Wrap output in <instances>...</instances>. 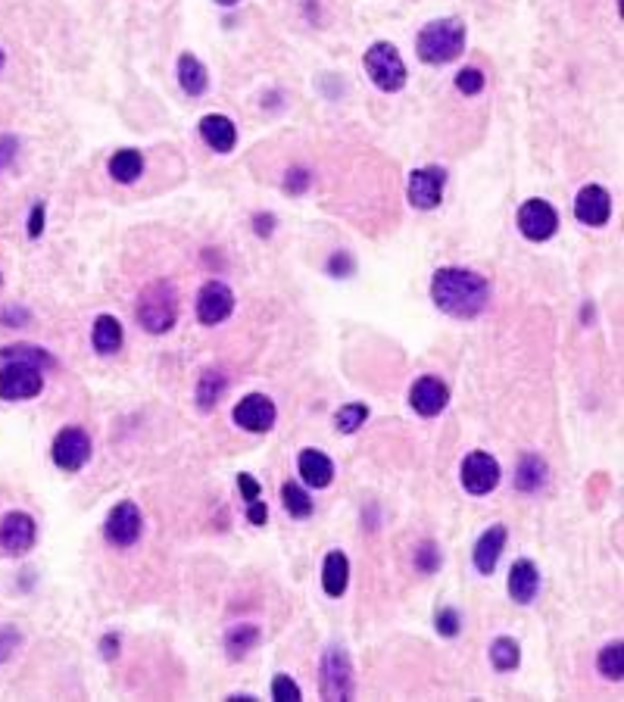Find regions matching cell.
Masks as SVG:
<instances>
[{
	"label": "cell",
	"mask_w": 624,
	"mask_h": 702,
	"mask_svg": "<svg viewBox=\"0 0 624 702\" xmlns=\"http://www.w3.org/2000/svg\"><path fill=\"white\" fill-rule=\"evenodd\" d=\"M431 300L440 312H447L453 319H478L490 306V284L472 269L444 266L431 278Z\"/></svg>",
	"instance_id": "cell-1"
},
{
	"label": "cell",
	"mask_w": 624,
	"mask_h": 702,
	"mask_svg": "<svg viewBox=\"0 0 624 702\" xmlns=\"http://www.w3.org/2000/svg\"><path fill=\"white\" fill-rule=\"evenodd\" d=\"M465 50V25L462 19H434L415 38V54L428 66L453 63Z\"/></svg>",
	"instance_id": "cell-2"
},
{
	"label": "cell",
	"mask_w": 624,
	"mask_h": 702,
	"mask_svg": "<svg viewBox=\"0 0 624 702\" xmlns=\"http://www.w3.org/2000/svg\"><path fill=\"white\" fill-rule=\"evenodd\" d=\"M135 316L147 334H166L178 322V291L172 281H153L141 291Z\"/></svg>",
	"instance_id": "cell-3"
},
{
	"label": "cell",
	"mask_w": 624,
	"mask_h": 702,
	"mask_svg": "<svg viewBox=\"0 0 624 702\" xmlns=\"http://www.w3.org/2000/svg\"><path fill=\"white\" fill-rule=\"evenodd\" d=\"M362 66H366L369 78L375 82V88H381L384 94H397L406 85V63L400 57V50L390 41H375L366 57H362Z\"/></svg>",
	"instance_id": "cell-4"
},
{
	"label": "cell",
	"mask_w": 624,
	"mask_h": 702,
	"mask_svg": "<svg viewBox=\"0 0 624 702\" xmlns=\"http://www.w3.org/2000/svg\"><path fill=\"white\" fill-rule=\"evenodd\" d=\"M319 671H322L319 687H322L325 699H331V702L353 699V662H350L344 646H328Z\"/></svg>",
	"instance_id": "cell-5"
},
{
	"label": "cell",
	"mask_w": 624,
	"mask_h": 702,
	"mask_svg": "<svg viewBox=\"0 0 624 702\" xmlns=\"http://www.w3.org/2000/svg\"><path fill=\"white\" fill-rule=\"evenodd\" d=\"M44 390V372L38 366L19 359H7L4 369H0V397L19 403V400H32Z\"/></svg>",
	"instance_id": "cell-6"
},
{
	"label": "cell",
	"mask_w": 624,
	"mask_h": 702,
	"mask_svg": "<svg viewBox=\"0 0 624 702\" xmlns=\"http://www.w3.org/2000/svg\"><path fill=\"white\" fill-rule=\"evenodd\" d=\"M38 540V525L29 512H7L0 518V556L16 559L25 556Z\"/></svg>",
	"instance_id": "cell-7"
},
{
	"label": "cell",
	"mask_w": 624,
	"mask_h": 702,
	"mask_svg": "<svg viewBox=\"0 0 624 702\" xmlns=\"http://www.w3.org/2000/svg\"><path fill=\"white\" fill-rule=\"evenodd\" d=\"M141 531H144V515L132 500L116 503L107 515V522H103V537H107L110 546H119V550L135 546Z\"/></svg>",
	"instance_id": "cell-8"
},
{
	"label": "cell",
	"mask_w": 624,
	"mask_h": 702,
	"mask_svg": "<svg viewBox=\"0 0 624 702\" xmlns=\"http://www.w3.org/2000/svg\"><path fill=\"white\" fill-rule=\"evenodd\" d=\"M444 188H447V172L440 166H425V169L409 172L406 194L415 210H437L440 200H444Z\"/></svg>",
	"instance_id": "cell-9"
},
{
	"label": "cell",
	"mask_w": 624,
	"mask_h": 702,
	"mask_svg": "<svg viewBox=\"0 0 624 702\" xmlns=\"http://www.w3.org/2000/svg\"><path fill=\"white\" fill-rule=\"evenodd\" d=\"M518 231H522L528 241H537V244L550 241L559 231V213L546 200L531 197L518 206Z\"/></svg>",
	"instance_id": "cell-10"
},
{
	"label": "cell",
	"mask_w": 624,
	"mask_h": 702,
	"mask_svg": "<svg viewBox=\"0 0 624 702\" xmlns=\"http://www.w3.org/2000/svg\"><path fill=\"white\" fill-rule=\"evenodd\" d=\"M91 437L82 431V428H63L57 437H54V465L60 472H82L91 459Z\"/></svg>",
	"instance_id": "cell-11"
},
{
	"label": "cell",
	"mask_w": 624,
	"mask_h": 702,
	"mask_svg": "<svg viewBox=\"0 0 624 702\" xmlns=\"http://www.w3.org/2000/svg\"><path fill=\"white\" fill-rule=\"evenodd\" d=\"M462 487L472 493V497H487V493L500 484V462L484 450L468 453L462 462Z\"/></svg>",
	"instance_id": "cell-12"
},
{
	"label": "cell",
	"mask_w": 624,
	"mask_h": 702,
	"mask_svg": "<svg viewBox=\"0 0 624 702\" xmlns=\"http://www.w3.org/2000/svg\"><path fill=\"white\" fill-rule=\"evenodd\" d=\"M231 419H234V425L250 431V434H266L275 428L278 409L266 394H247L238 406H234Z\"/></svg>",
	"instance_id": "cell-13"
},
{
	"label": "cell",
	"mask_w": 624,
	"mask_h": 702,
	"mask_svg": "<svg viewBox=\"0 0 624 702\" xmlns=\"http://www.w3.org/2000/svg\"><path fill=\"white\" fill-rule=\"evenodd\" d=\"M234 312V291L225 281H206L197 291V319L203 325H222Z\"/></svg>",
	"instance_id": "cell-14"
},
{
	"label": "cell",
	"mask_w": 624,
	"mask_h": 702,
	"mask_svg": "<svg viewBox=\"0 0 624 702\" xmlns=\"http://www.w3.org/2000/svg\"><path fill=\"white\" fill-rule=\"evenodd\" d=\"M447 403H450V387L440 381L437 375H425V378H419L412 384V390H409V406L419 412V415H425V419H434V415H440L447 409Z\"/></svg>",
	"instance_id": "cell-15"
},
{
	"label": "cell",
	"mask_w": 624,
	"mask_h": 702,
	"mask_svg": "<svg viewBox=\"0 0 624 702\" xmlns=\"http://www.w3.org/2000/svg\"><path fill=\"white\" fill-rule=\"evenodd\" d=\"M612 216V194L603 185H587L575 197V219L590 228H603Z\"/></svg>",
	"instance_id": "cell-16"
},
{
	"label": "cell",
	"mask_w": 624,
	"mask_h": 702,
	"mask_svg": "<svg viewBox=\"0 0 624 702\" xmlns=\"http://www.w3.org/2000/svg\"><path fill=\"white\" fill-rule=\"evenodd\" d=\"M506 528L503 525H490L478 543H475V550H472V559H475V568L481 571V575H493V568H497L503 550H506Z\"/></svg>",
	"instance_id": "cell-17"
},
{
	"label": "cell",
	"mask_w": 624,
	"mask_h": 702,
	"mask_svg": "<svg viewBox=\"0 0 624 702\" xmlns=\"http://www.w3.org/2000/svg\"><path fill=\"white\" fill-rule=\"evenodd\" d=\"M200 138L216 153H231L234 144H238V125L222 113H210L200 119Z\"/></svg>",
	"instance_id": "cell-18"
},
{
	"label": "cell",
	"mask_w": 624,
	"mask_h": 702,
	"mask_svg": "<svg viewBox=\"0 0 624 702\" xmlns=\"http://www.w3.org/2000/svg\"><path fill=\"white\" fill-rule=\"evenodd\" d=\"M540 590V571L531 559H518L509 571V596L518 606L534 603V596Z\"/></svg>",
	"instance_id": "cell-19"
},
{
	"label": "cell",
	"mask_w": 624,
	"mask_h": 702,
	"mask_svg": "<svg viewBox=\"0 0 624 702\" xmlns=\"http://www.w3.org/2000/svg\"><path fill=\"white\" fill-rule=\"evenodd\" d=\"M297 472L309 487L322 490L334 481V462L322 450H303L297 459Z\"/></svg>",
	"instance_id": "cell-20"
},
{
	"label": "cell",
	"mask_w": 624,
	"mask_h": 702,
	"mask_svg": "<svg viewBox=\"0 0 624 702\" xmlns=\"http://www.w3.org/2000/svg\"><path fill=\"white\" fill-rule=\"evenodd\" d=\"M228 390V375L222 369H203V375L197 378L194 387V400L200 412H213L219 406V400L225 397Z\"/></svg>",
	"instance_id": "cell-21"
},
{
	"label": "cell",
	"mask_w": 624,
	"mask_h": 702,
	"mask_svg": "<svg viewBox=\"0 0 624 702\" xmlns=\"http://www.w3.org/2000/svg\"><path fill=\"white\" fill-rule=\"evenodd\" d=\"M347 584H350V559L341 550H331L322 565V590L337 600V596L347 593Z\"/></svg>",
	"instance_id": "cell-22"
},
{
	"label": "cell",
	"mask_w": 624,
	"mask_h": 702,
	"mask_svg": "<svg viewBox=\"0 0 624 702\" xmlns=\"http://www.w3.org/2000/svg\"><path fill=\"white\" fill-rule=\"evenodd\" d=\"M91 341H94V350H97L100 356H113V353H119V347H122V341H125L122 322H119L116 316H107V312H103V316H97V319H94Z\"/></svg>",
	"instance_id": "cell-23"
},
{
	"label": "cell",
	"mask_w": 624,
	"mask_h": 702,
	"mask_svg": "<svg viewBox=\"0 0 624 702\" xmlns=\"http://www.w3.org/2000/svg\"><path fill=\"white\" fill-rule=\"evenodd\" d=\"M178 85L185 94L200 97L210 88V75H206V66L194 57V54H181L178 57Z\"/></svg>",
	"instance_id": "cell-24"
},
{
	"label": "cell",
	"mask_w": 624,
	"mask_h": 702,
	"mask_svg": "<svg viewBox=\"0 0 624 702\" xmlns=\"http://www.w3.org/2000/svg\"><path fill=\"white\" fill-rule=\"evenodd\" d=\"M110 175L119 181V185H135V181L144 175V156L132 147H122L110 156Z\"/></svg>",
	"instance_id": "cell-25"
},
{
	"label": "cell",
	"mask_w": 624,
	"mask_h": 702,
	"mask_svg": "<svg viewBox=\"0 0 624 702\" xmlns=\"http://www.w3.org/2000/svg\"><path fill=\"white\" fill-rule=\"evenodd\" d=\"M256 643H259V628L256 624H250V621H244V624H234V628L225 634V649H228V659H244L250 649H256Z\"/></svg>",
	"instance_id": "cell-26"
},
{
	"label": "cell",
	"mask_w": 624,
	"mask_h": 702,
	"mask_svg": "<svg viewBox=\"0 0 624 702\" xmlns=\"http://www.w3.org/2000/svg\"><path fill=\"white\" fill-rule=\"evenodd\" d=\"M546 484V462L540 456H525L515 468V487L522 493H537Z\"/></svg>",
	"instance_id": "cell-27"
},
{
	"label": "cell",
	"mask_w": 624,
	"mask_h": 702,
	"mask_svg": "<svg viewBox=\"0 0 624 702\" xmlns=\"http://www.w3.org/2000/svg\"><path fill=\"white\" fill-rule=\"evenodd\" d=\"M0 359H19V362H29V366H38L41 372H47V369H54L57 366V359L50 356L47 350H41V347H32V344H16V347H4L0 350Z\"/></svg>",
	"instance_id": "cell-28"
},
{
	"label": "cell",
	"mask_w": 624,
	"mask_h": 702,
	"mask_svg": "<svg viewBox=\"0 0 624 702\" xmlns=\"http://www.w3.org/2000/svg\"><path fill=\"white\" fill-rule=\"evenodd\" d=\"M596 668L606 681H621L624 678V643L615 640V643H606L600 649V659H596Z\"/></svg>",
	"instance_id": "cell-29"
},
{
	"label": "cell",
	"mask_w": 624,
	"mask_h": 702,
	"mask_svg": "<svg viewBox=\"0 0 624 702\" xmlns=\"http://www.w3.org/2000/svg\"><path fill=\"white\" fill-rule=\"evenodd\" d=\"M490 662L497 671H515L518 662H522V649L512 637H497L490 643Z\"/></svg>",
	"instance_id": "cell-30"
},
{
	"label": "cell",
	"mask_w": 624,
	"mask_h": 702,
	"mask_svg": "<svg viewBox=\"0 0 624 702\" xmlns=\"http://www.w3.org/2000/svg\"><path fill=\"white\" fill-rule=\"evenodd\" d=\"M281 503H284V512H288L291 518H309L312 515V500H309V493L300 487V484H294V481H288V484H281Z\"/></svg>",
	"instance_id": "cell-31"
},
{
	"label": "cell",
	"mask_w": 624,
	"mask_h": 702,
	"mask_svg": "<svg viewBox=\"0 0 624 702\" xmlns=\"http://www.w3.org/2000/svg\"><path fill=\"white\" fill-rule=\"evenodd\" d=\"M369 419V406L366 403H347L334 412V428L341 434H356Z\"/></svg>",
	"instance_id": "cell-32"
},
{
	"label": "cell",
	"mask_w": 624,
	"mask_h": 702,
	"mask_svg": "<svg viewBox=\"0 0 624 702\" xmlns=\"http://www.w3.org/2000/svg\"><path fill=\"white\" fill-rule=\"evenodd\" d=\"M412 562H415V568L422 571V575H434V571L440 568V546L434 543V540H422L419 546H415V556H412Z\"/></svg>",
	"instance_id": "cell-33"
},
{
	"label": "cell",
	"mask_w": 624,
	"mask_h": 702,
	"mask_svg": "<svg viewBox=\"0 0 624 702\" xmlns=\"http://www.w3.org/2000/svg\"><path fill=\"white\" fill-rule=\"evenodd\" d=\"M484 85H487V75L481 69H475V66H465V69L456 72V91H462L465 97L481 94Z\"/></svg>",
	"instance_id": "cell-34"
},
{
	"label": "cell",
	"mask_w": 624,
	"mask_h": 702,
	"mask_svg": "<svg viewBox=\"0 0 624 702\" xmlns=\"http://www.w3.org/2000/svg\"><path fill=\"white\" fill-rule=\"evenodd\" d=\"M434 628H437V634L440 637H456L459 631H462V618H459V612L456 609H440L437 615H434Z\"/></svg>",
	"instance_id": "cell-35"
},
{
	"label": "cell",
	"mask_w": 624,
	"mask_h": 702,
	"mask_svg": "<svg viewBox=\"0 0 624 702\" xmlns=\"http://www.w3.org/2000/svg\"><path fill=\"white\" fill-rule=\"evenodd\" d=\"M272 699L297 702V699H303V690H300L297 681H291V674H275V678H272Z\"/></svg>",
	"instance_id": "cell-36"
},
{
	"label": "cell",
	"mask_w": 624,
	"mask_h": 702,
	"mask_svg": "<svg viewBox=\"0 0 624 702\" xmlns=\"http://www.w3.org/2000/svg\"><path fill=\"white\" fill-rule=\"evenodd\" d=\"M353 269H356V263H353V256L350 253H334L331 259H328V272L334 275V278H347V275H353Z\"/></svg>",
	"instance_id": "cell-37"
},
{
	"label": "cell",
	"mask_w": 624,
	"mask_h": 702,
	"mask_svg": "<svg viewBox=\"0 0 624 702\" xmlns=\"http://www.w3.org/2000/svg\"><path fill=\"white\" fill-rule=\"evenodd\" d=\"M19 643H22V637L16 628H0V662H7L16 653Z\"/></svg>",
	"instance_id": "cell-38"
},
{
	"label": "cell",
	"mask_w": 624,
	"mask_h": 702,
	"mask_svg": "<svg viewBox=\"0 0 624 702\" xmlns=\"http://www.w3.org/2000/svg\"><path fill=\"white\" fill-rule=\"evenodd\" d=\"M309 181H312V175L306 169H294V172H288V178H284V191L303 194L309 188Z\"/></svg>",
	"instance_id": "cell-39"
},
{
	"label": "cell",
	"mask_w": 624,
	"mask_h": 702,
	"mask_svg": "<svg viewBox=\"0 0 624 702\" xmlns=\"http://www.w3.org/2000/svg\"><path fill=\"white\" fill-rule=\"evenodd\" d=\"M16 150H19V141L13 135H0V172L16 160Z\"/></svg>",
	"instance_id": "cell-40"
},
{
	"label": "cell",
	"mask_w": 624,
	"mask_h": 702,
	"mask_svg": "<svg viewBox=\"0 0 624 702\" xmlns=\"http://www.w3.org/2000/svg\"><path fill=\"white\" fill-rule=\"evenodd\" d=\"M266 518H269V509H266L263 500H250V503H247V522H250V525L263 528Z\"/></svg>",
	"instance_id": "cell-41"
},
{
	"label": "cell",
	"mask_w": 624,
	"mask_h": 702,
	"mask_svg": "<svg viewBox=\"0 0 624 702\" xmlns=\"http://www.w3.org/2000/svg\"><path fill=\"white\" fill-rule=\"evenodd\" d=\"M44 231V203H35L32 206V216H29V238L38 241Z\"/></svg>",
	"instance_id": "cell-42"
},
{
	"label": "cell",
	"mask_w": 624,
	"mask_h": 702,
	"mask_svg": "<svg viewBox=\"0 0 624 702\" xmlns=\"http://www.w3.org/2000/svg\"><path fill=\"white\" fill-rule=\"evenodd\" d=\"M238 487H241V493H244V500L250 503V500H259V481L253 478V475H238Z\"/></svg>",
	"instance_id": "cell-43"
},
{
	"label": "cell",
	"mask_w": 624,
	"mask_h": 702,
	"mask_svg": "<svg viewBox=\"0 0 624 702\" xmlns=\"http://www.w3.org/2000/svg\"><path fill=\"white\" fill-rule=\"evenodd\" d=\"M253 225H256L259 238H269V234L275 231V216H272V213H256V216H253Z\"/></svg>",
	"instance_id": "cell-44"
},
{
	"label": "cell",
	"mask_w": 624,
	"mask_h": 702,
	"mask_svg": "<svg viewBox=\"0 0 624 702\" xmlns=\"http://www.w3.org/2000/svg\"><path fill=\"white\" fill-rule=\"evenodd\" d=\"M100 656L107 659V662H113L119 656V634H107V637L100 640Z\"/></svg>",
	"instance_id": "cell-45"
},
{
	"label": "cell",
	"mask_w": 624,
	"mask_h": 702,
	"mask_svg": "<svg viewBox=\"0 0 624 702\" xmlns=\"http://www.w3.org/2000/svg\"><path fill=\"white\" fill-rule=\"evenodd\" d=\"M0 322H7V325L13 328V325H19V322H29V312H25V309H7L4 316H0Z\"/></svg>",
	"instance_id": "cell-46"
},
{
	"label": "cell",
	"mask_w": 624,
	"mask_h": 702,
	"mask_svg": "<svg viewBox=\"0 0 624 702\" xmlns=\"http://www.w3.org/2000/svg\"><path fill=\"white\" fill-rule=\"evenodd\" d=\"M216 4H222V7H234V4H241V0H216Z\"/></svg>",
	"instance_id": "cell-47"
},
{
	"label": "cell",
	"mask_w": 624,
	"mask_h": 702,
	"mask_svg": "<svg viewBox=\"0 0 624 702\" xmlns=\"http://www.w3.org/2000/svg\"><path fill=\"white\" fill-rule=\"evenodd\" d=\"M0 66H4V50H0Z\"/></svg>",
	"instance_id": "cell-48"
}]
</instances>
